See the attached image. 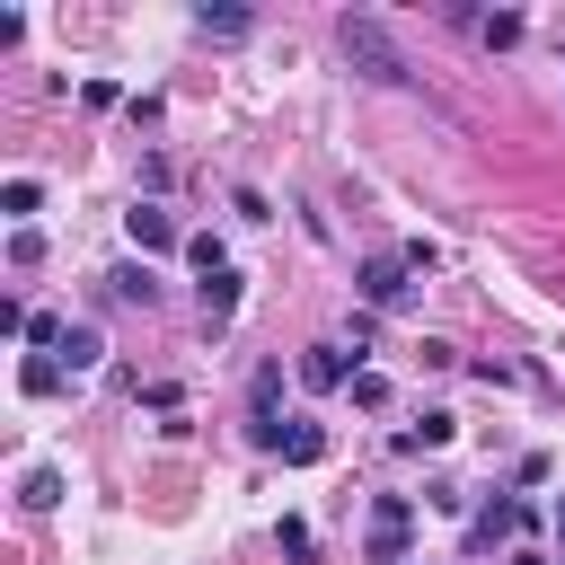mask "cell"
Wrapping results in <instances>:
<instances>
[{
  "label": "cell",
  "instance_id": "1",
  "mask_svg": "<svg viewBox=\"0 0 565 565\" xmlns=\"http://www.w3.org/2000/svg\"><path fill=\"white\" fill-rule=\"evenodd\" d=\"M335 35H344V53H353V71H371V79H388V88L406 79V53H397V35H388V26L371 18V9H353V18L335 26Z\"/></svg>",
  "mask_w": 565,
  "mask_h": 565
},
{
  "label": "cell",
  "instance_id": "2",
  "mask_svg": "<svg viewBox=\"0 0 565 565\" xmlns=\"http://www.w3.org/2000/svg\"><path fill=\"white\" fill-rule=\"evenodd\" d=\"M406 274H415L406 256H362V274H353V291H362L371 309H397V300H406Z\"/></svg>",
  "mask_w": 565,
  "mask_h": 565
},
{
  "label": "cell",
  "instance_id": "3",
  "mask_svg": "<svg viewBox=\"0 0 565 565\" xmlns=\"http://www.w3.org/2000/svg\"><path fill=\"white\" fill-rule=\"evenodd\" d=\"M406 530H415V512H406L397 494H380V503H371V565H397Z\"/></svg>",
  "mask_w": 565,
  "mask_h": 565
},
{
  "label": "cell",
  "instance_id": "4",
  "mask_svg": "<svg viewBox=\"0 0 565 565\" xmlns=\"http://www.w3.org/2000/svg\"><path fill=\"white\" fill-rule=\"evenodd\" d=\"M124 230H132V247H141V256H159V247H177V221H168L159 203H132V212H124Z\"/></svg>",
  "mask_w": 565,
  "mask_h": 565
},
{
  "label": "cell",
  "instance_id": "5",
  "mask_svg": "<svg viewBox=\"0 0 565 565\" xmlns=\"http://www.w3.org/2000/svg\"><path fill=\"white\" fill-rule=\"evenodd\" d=\"M265 450H282L291 468H309V459H327V433H318V424H274Z\"/></svg>",
  "mask_w": 565,
  "mask_h": 565
},
{
  "label": "cell",
  "instance_id": "6",
  "mask_svg": "<svg viewBox=\"0 0 565 565\" xmlns=\"http://www.w3.org/2000/svg\"><path fill=\"white\" fill-rule=\"evenodd\" d=\"M300 380H309V388H353L344 344H309V353H300Z\"/></svg>",
  "mask_w": 565,
  "mask_h": 565
},
{
  "label": "cell",
  "instance_id": "7",
  "mask_svg": "<svg viewBox=\"0 0 565 565\" xmlns=\"http://www.w3.org/2000/svg\"><path fill=\"white\" fill-rule=\"evenodd\" d=\"M230 309H238V274L221 265V274H203V327H230Z\"/></svg>",
  "mask_w": 565,
  "mask_h": 565
},
{
  "label": "cell",
  "instance_id": "8",
  "mask_svg": "<svg viewBox=\"0 0 565 565\" xmlns=\"http://www.w3.org/2000/svg\"><path fill=\"white\" fill-rule=\"evenodd\" d=\"M97 327H62V371H97Z\"/></svg>",
  "mask_w": 565,
  "mask_h": 565
},
{
  "label": "cell",
  "instance_id": "9",
  "mask_svg": "<svg viewBox=\"0 0 565 565\" xmlns=\"http://www.w3.org/2000/svg\"><path fill=\"white\" fill-rule=\"evenodd\" d=\"M18 388H26V397H53V388H62V362H53V353H26V362H18Z\"/></svg>",
  "mask_w": 565,
  "mask_h": 565
},
{
  "label": "cell",
  "instance_id": "10",
  "mask_svg": "<svg viewBox=\"0 0 565 565\" xmlns=\"http://www.w3.org/2000/svg\"><path fill=\"white\" fill-rule=\"evenodd\" d=\"M18 503H26V512H53V503H62V477H53V468H26V477H18Z\"/></svg>",
  "mask_w": 565,
  "mask_h": 565
},
{
  "label": "cell",
  "instance_id": "11",
  "mask_svg": "<svg viewBox=\"0 0 565 565\" xmlns=\"http://www.w3.org/2000/svg\"><path fill=\"white\" fill-rule=\"evenodd\" d=\"M35 203H44V185H35V177H9V185H0V212H9L18 230H26V212H35Z\"/></svg>",
  "mask_w": 565,
  "mask_h": 565
},
{
  "label": "cell",
  "instance_id": "12",
  "mask_svg": "<svg viewBox=\"0 0 565 565\" xmlns=\"http://www.w3.org/2000/svg\"><path fill=\"white\" fill-rule=\"evenodd\" d=\"M450 433H459V424H450V415H424V424H415V433H397V450H441V441H450Z\"/></svg>",
  "mask_w": 565,
  "mask_h": 565
},
{
  "label": "cell",
  "instance_id": "13",
  "mask_svg": "<svg viewBox=\"0 0 565 565\" xmlns=\"http://www.w3.org/2000/svg\"><path fill=\"white\" fill-rule=\"evenodd\" d=\"M115 300H141V309H150V300H159V282H150V265H124V274H115Z\"/></svg>",
  "mask_w": 565,
  "mask_h": 565
},
{
  "label": "cell",
  "instance_id": "14",
  "mask_svg": "<svg viewBox=\"0 0 565 565\" xmlns=\"http://www.w3.org/2000/svg\"><path fill=\"white\" fill-rule=\"evenodd\" d=\"M477 35L503 53V44H521V18H512V9H494V18H477Z\"/></svg>",
  "mask_w": 565,
  "mask_h": 565
},
{
  "label": "cell",
  "instance_id": "15",
  "mask_svg": "<svg viewBox=\"0 0 565 565\" xmlns=\"http://www.w3.org/2000/svg\"><path fill=\"white\" fill-rule=\"evenodd\" d=\"M274 397H282V371L265 362V371H256V424H265V433H274Z\"/></svg>",
  "mask_w": 565,
  "mask_h": 565
},
{
  "label": "cell",
  "instance_id": "16",
  "mask_svg": "<svg viewBox=\"0 0 565 565\" xmlns=\"http://www.w3.org/2000/svg\"><path fill=\"white\" fill-rule=\"evenodd\" d=\"M353 406L380 415V406H388V371H353Z\"/></svg>",
  "mask_w": 565,
  "mask_h": 565
},
{
  "label": "cell",
  "instance_id": "17",
  "mask_svg": "<svg viewBox=\"0 0 565 565\" xmlns=\"http://www.w3.org/2000/svg\"><path fill=\"white\" fill-rule=\"evenodd\" d=\"M194 26H203V35H247V9H203Z\"/></svg>",
  "mask_w": 565,
  "mask_h": 565
},
{
  "label": "cell",
  "instance_id": "18",
  "mask_svg": "<svg viewBox=\"0 0 565 565\" xmlns=\"http://www.w3.org/2000/svg\"><path fill=\"white\" fill-rule=\"evenodd\" d=\"M185 256H194V265H203V274H221V265H230V256H221V238H212V230H194V238H185Z\"/></svg>",
  "mask_w": 565,
  "mask_h": 565
},
{
  "label": "cell",
  "instance_id": "19",
  "mask_svg": "<svg viewBox=\"0 0 565 565\" xmlns=\"http://www.w3.org/2000/svg\"><path fill=\"white\" fill-rule=\"evenodd\" d=\"M556 530H565V503H556Z\"/></svg>",
  "mask_w": 565,
  "mask_h": 565
}]
</instances>
